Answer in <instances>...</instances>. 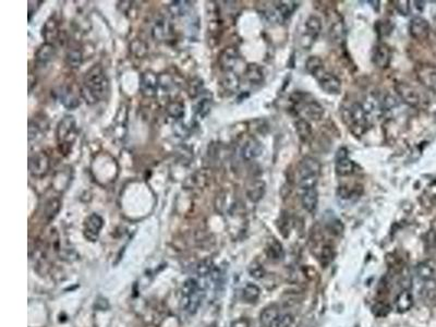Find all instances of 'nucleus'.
Masks as SVG:
<instances>
[{
  "label": "nucleus",
  "mask_w": 436,
  "mask_h": 327,
  "mask_svg": "<svg viewBox=\"0 0 436 327\" xmlns=\"http://www.w3.org/2000/svg\"><path fill=\"white\" fill-rule=\"evenodd\" d=\"M109 91V81L104 69L95 65L85 73L81 95L88 104H96L104 100Z\"/></svg>",
  "instance_id": "nucleus-1"
},
{
  "label": "nucleus",
  "mask_w": 436,
  "mask_h": 327,
  "mask_svg": "<svg viewBox=\"0 0 436 327\" xmlns=\"http://www.w3.org/2000/svg\"><path fill=\"white\" fill-rule=\"evenodd\" d=\"M306 68L309 73L318 82V85L325 93L332 95L340 93L342 82L336 75L327 71L322 59L315 56L310 57L306 63Z\"/></svg>",
  "instance_id": "nucleus-2"
},
{
  "label": "nucleus",
  "mask_w": 436,
  "mask_h": 327,
  "mask_svg": "<svg viewBox=\"0 0 436 327\" xmlns=\"http://www.w3.org/2000/svg\"><path fill=\"white\" fill-rule=\"evenodd\" d=\"M321 172V165L313 157H306L299 165V188L302 190L316 189L317 180Z\"/></svg>",
  "instance_id": "nucleus-3"
},
{
  "label": "nucleus",
  "mask_w": 436,
  "mask_h": 327,
  "mask_svg": "<svg viewBox=\"0 0 436 327\" xmlns=\"http://www.w3.org/2000/svg\"><path fill=\"white\" fill-rule=\"evenodd\" d=\"M345 120L348 123V127L352 133L355 136H362L363 133H366L367 130L369 129L370 117L362 104H352L350 107L347 109Z\"/></svg>",
  "instance_id": "nucleus-4"
},
{
  "label": "nucleus",
  "mask_w": 436,
  "mask_h": 327,
  "mask_svg": "<svg viewBox=\"0 0 436 327\" xmlns=\"http://www.w3.org/2000/svg\"><path fill=\"white\" fill-rule=\"evenodd\" d=\"M297 99H293V103L296 105V108L299 113L308 119L319 120L322 118L324 113V108L321 104L317 103L313 99H308V95L297 93L295 94Z\"/></svg>",
  "instance_id": "nucleus-5"
},
{
  "label": "nucleus",
  "mask_w": 436,
  "mask_h": 327,
  "mask_svg": "<svg viewBox=\"0 0 436 327\" xmlns=\"http://www.w3.org/2000/svg\"><path fill=\"white\" fill-rule=\"evenodd\" d=\"M56 136L59 145L69 146L74 142L77 138V121L73 116H65L59 121Z\"/></svg>",
  "instance_id": "nucleus-6"
},
{
  "label": "nucleus",
  "mask_w": 436,
  "mask_h": 327,
  "mask_svg": "<svg viewBox=\"0 0 436 327\" xmlns=\"http://www.w3.org/2000/svg\"><path fill=\"white\" fill-rule=\"evenodd\" d=\"M50 168V160L46 153H34L29 158V171L33 178H43L45 177Z\"/></svg>",
  "instance_id": "nucleus-7"
},
{
  "label": "nucleus",
  "mask_w": 436,
  "mask_h": 327,
  "mask_svg": "<svg viewBox=\"0 0 436 327\" xmlns=\"http://www.w3.org/2000/svg\"><path fill=\"white\" fill-rule=\"evenodd\" d=\"M322 30V21L316 15H311L308 17L305 24V32H304V42L305 47H310L312 44L315 42V40L318 37L319 33Z\"/></svg>",
  "instance_id": "nucleus-8"
},
{
  "label": "nucleus",
  "mask_w": 436,
  "mask_h": 327,
  "mask_svg": "<svg viewBox=\"0 0 436 327\" xmlns=\"http://www.w3.org/2000/svg\"><path fill=\"white\" fill-rule=\"evenodd\" d=\"M159 83H161V79L159 76L153 72V71H146L141 75L140 80V90L141 93L146 97H153L157 94V90Z\"/></svg>",
  "instance_id": "nucleus-9"
},
{
  "label": "nucleus",
  "mask_w": 436,
  "mask_h": 327,
  "mask_svg": "<svg viewBox=\"0 0 436 327\" xmlns=\"http://www.w3.org/2000/svg\"><path fill=\"white\" fill-rule=\"evenodd\" d=\"M104 220L99 214H92L85 219L84 223V237L92 242L99 239Z\"/></svg>",
  "instance_id": "nucleus-10"
},
{
  "label": "nucleus",
  "mask_w": 436,
  "mask_h": 327,
  "mask_svg": "<svg viewBox=\"0 0 436 327\" xmlns=\"http://www.w3.org/2000/svg\"><path fill=\"white\" fill-rule=\"evenodd\" d=\"M335 168L336 172L339 176H349L353 172L354 164L348 157V153L345 147L338 149L335 160Z\"/></svg>",
  "instance_id": "nucleus-11"
},
{
  "label": "nucleus",
  "mask_w": 436,
  "mask_h": 327,
  "mask_svg": "<svg viewBox=\"0 0 436 327\" xmlns=\"http://www.w3.org/2000/svg\"><path fill=\"white\" fill-rule=\"evenodd\" d=\"M239 52L235 47H226L219 55V67L224 72H230L239 61Z\"/></svg>",
  "instance_id": "nucleus-12"
},
{
  "label": "nucleus",
  "mask_w": 436,
  "mask_h": 327,
  "mask_svg": "<svg viewBox=\"0 0 436 327\" xmlns=\"http://www.w3.org/2000/svg\"><path fill=\"white\" fill-rule=\"evenodd\" d=\"M59 101L68 109H75L80 106L79 94L73 90L72 86L66 85L59 92Z\"/></svg>",
  "instance_id": "nucleus-13"
},
{
  "label": "nucleus",
  "mask_w": 436,
  "mask_h": 327,
  "mask_svg": "<svg viewBox=\"0 0 436 327\" xmlns=\"http://www.w3.org/2000/svg\"><path fill=\"white\" fill-rule=\"evenodd\" d=\"M55 54H56V48L54 44L44 43L36 51V55H35V63H36L37 66H41V67L47 66L52 60V58L55 57Z\"/></svg>",
  "instance_id": "nucleus-14"
},
{
  "label": "nucleus",
  "mask_w": 436,
  "mask_h": 327,
  "mask_svg": "<svg viewBox=\"0 0 436 327\" xmlns=\"http://www.w3.org/2000/svg\"><path fill=\"white\" fill-rule=\"evenodd\" d=\"M372 60L375 66L378 68H387L390 63V50L384 45V44H378L373 49Z\"/></svg>",
  "instance_id": "nucleus-15"
},
{
  "label": "nucleus",
  "mask_w": 436,
  "mask_h": 327,
  "mask_svg": "<svg viewBox=\"0 0 436 327\" xmlns=\"http://www.w3.org/2000/svg\"><path fill=\"white\" fill-rule=\"evenodd\" d=\"M203 297H204V291L202 288H200L197 293H194L190 297L181 298V301H180L181 309L186 312H189L190 314H194L200 307Z\"/></svg>",
  "instance_id": "nucleus-16"
},
{
  "label": "nucleus",
  "mask_w": 436,
  "mask_h": 327,
  "mask_svg": "<svg viewBox=\"0 0 436 327\" xmlns=\"http://www.w3.org/2000/svg\"><path fill=\"white\" fill-rule=\"evenodd\" d=\"M262 152H263V146L259 141L255 139H250L248 140L244 143V145L242 146L241 155L243 160L252 161L259 157L262 154Z\"/></svg>",
  "instance_id": "nucleus-17"
},
{
  "label": "nucleus",
  "mask_w": 436,
  "mask_h": 327,
  "mask_svg": "<svg viewBox=\"0 0 436 327\" xmlns=\"http://www.w3.org/2000/svg\"><path fill=\"white\" fill-rule=\"evenodd\" d=\"M430 25L428 21L422 19V17H414L410 23V33L412 36L416 40H423L429 35Z\"/></svg>",
  "instance_id": "nucleus-18"
},
{
  "label": "nucleus",
  "mask_w": 436,
  "mask_h": 327,
  "mask_svg": "<svg viewBox=\"0 0 436 327\" xmlns=\"http://www.w3.org/2000/svg\"><path fill=\"white\" fill-rule=\"evenodd\" d=\"M152 33L156 41H164L172 34V25L165 17H159L154 23Z\"/></svg>",
  "instance_id": "nucleus-19"
},
{
  "label": "nucleus",
  "mask_w": 436,
  "mask_h": 327,
  "mask_svg": "<svg viewBox=\"0 0 436 327\" xmlns=\"http://www.w3.org/2000/svg\"><path fill=\"white\" fill-rule=\"evenodd\" d=\"M42 35L46 40V43L52 44V42L56 41L59 35V23L55 17L51 16L46 21L45 25L43 26Z\"/></svg>",
  "instance_id": "nucleus-20"
},
{
  "label": "nucleus",
  "mask_w": 436,
  "mask_h": 327,
  "mask_svg": "<svg viewBox=\"0 0 436 327\" xmlns=\"http://www.w3.org/2000/svg\"><path fill=\"white\" fill-rule=\"evenodd\" d=\"M279 317L277 306L270 305L265 307L260 315V323L262 327H273Z\"/></svg>",
  "instance_id": "nucleus-21"
},
{
  "label": "nucleus",
  "mask_w": 436,
  "mask_h": 327,
  "mask_svg": "<svg viewBox=\"0 0 436 327\" xmlns=\"http://www.w3.org/2000/svg\"><path fill=\"white\" fill-rule=\"evenodd\" d=\"M212 103H213L212 95L206 92H203L200 95V100L197 102V104H195V107H194L195 113H197L200 118L206 117L211 111Z\"/></svg>",
  "instance_id": "nucleus-22"
},
{
  "label": "nucleus",
  "mask_w": 436,
  "mask_h": 327,
  "mask_svg": "<svg viewBox=\"0 0 436 327\" xmlns=\"http://www.w3.org/2000/svg\"><path fill=\"white\" fill-rule=\"evenodd\" d=\"M301 202L305 209L309 213H313L317 206V191L316 189L302 190L301 191Z\"/></svg>",
  "instance_id": "nucleus-23"
},
{
  "label": "nucleus",
  "mask_w": 436,
  "mask_h": 327,
  "mask_svg": "<svg viewBox=\"0 0 436 327\" xmlns=\"http://www.w3.org/2000/svg\"><path fill=\"white\" fill-rule=\"evenodd\" d=\"M299 4L296 2H281L278 3V5L276 6L275 12L277 14V16L279 17V21L282 22L296 11V9L298 8Z\"/></svg>",
  "instance_id": "nucleus-24"
},
{
  "label": "nucleus",
  "mask_w": 436,
  "mask_h": 327,
  "mask_svg": "<svg viewBox=\"0 0 436 327\" xmlns=\"http://www.w3.org/2000/svg\"><path fill=\"white\" fill-rule=\"evenodd\" d=\"M395 305L397 311L399 313H404L410 310L413 305V297L412 295L409 293L408 290H404L400 293L396 300H395Z\"/></svg>",
  "instance_id": "nucleus-25"
},
{
  "label": "nucleus",
  "mask_w": 436,
  "mask_h": 327,
  "mask_svg": "<svg viewBox=\"0 0 436 327\" xmlns=\"http://www.w3.org/2000/svg\"><path fill=\"white\" fill-rule=\"evenodd\" d=\"M415 273L418 277H419L423 281H429L432 279H435L436 275V268L431 262H422L418 264L415 267Z\"/></svg>",
  "instance_id": "nucleus-26"
},
{
  "label": "nucleus",
  "mask_w": 436,
  "mask_h": 327,
  "mask_svg": "<svg viewBox=\"0 0 436 327\" xmlns=\"http://www.w3.org/2000/svg\"><path fill=\"white\" fill-rule=\"evenodd\" d=\"M245 78L251 84L257 85L264 82V72L263 69L255 64L249 65L245 69Z\"/></svg>",
  "instance_id": "nucleus-27"
},
{
  "label": "nucleus",
  "mask_w": 436,
  "mask_h": 327,
  "mask_svg": "<svg viewBox=\"0 0 436 327\" xmlns=\"http://www.w3.org/2000/svg\"><path fill=\"white\" fill-rule=\"evenodd\" d=\"M66 63L71 69H78L83 63V55L81 49L78 47L70 48L66 55Z\"/></svg>",
  "instance_id": "nucleus-28"
},
{
  "label": "nucleus",
  "mask_w": 436,
  "mask_h": 327,
  "mask_svg": "<svg viewBox=\"0 0 436 327\" xmlns=\"http://www.w3.org/2000/svg\"><path fill=\"white\" fill-rule=\"evenodd\" d=\"M265 192V183L263 181H253L247 189L248 198L253 202H257L262 199L263 194Z\"/></svg>",
  "instance_id": "nucleus-29"
},
{
  "label": "nucleus",
  "mask_w": 436,
  "mask_h": 327,
  "mask_svg": "<svg viewBox=\"0 0 436 327\" xmlns=\"http://www.w3.org/2000/svg\"><path fill=\"white\" fill-rule=\"evenodd\" d=\"M260 296H261V290L259 286L251 284V282L247 284L242 290V298L248 303L256 302L257 300H259Z\"/></svg>",
  "instance_id": "nucleus-30"
},
{
  "label": "nucleus",
  "mask_w": 436,
  "mask_h": 327,
  "mask_svg": "<svg viewBox=\"0 0 436 327\" xmlns=\"http://www.w3.org/2000/svg\"><path fill=\"white\" fill-rule=\"evenodd\" d=\"M221 84H222V86H224L226 91H228L230 93H235V92H237V90L240 86L239 76L233 71L225 72V75H224V78H222Z\"/></svg>",
  "instance_id": "nucleus-31"
},
{
  "label": "nucleus",
  "mask_w": 436,
  "mask_h": 327,
  "mask_svg": "<svg viewBox=\"0 0 436 327\" xmlns=\"http://www.w3.org/2000/svg\"><path fill=\"white\" fill-rule=\"evenodd\" d=\"M166 111L168 116H170L176 121L181 120V118H183L184 116V105L181 102L172 101L167 104Z\"/></svg>",
  "instance_id": "nucleus-32"
},
{
  "label": "nucleus",
  "mask_w": 436,
  "mask_h": 327,
  "mask_svg": "<svg viewBox=\"0 0 436 327\" xmlns=\"http://www.w3.org/2000/svg\"><path fill=\"white\" fill-rule=\"evenodd\" d=\"M60 208H61V202L59 199L55 198L47 202V204L45 206V218L47 222H51L52 219H55V217L60 211Z\"/></svg>",
  "instance_id": "nucleus-33"
},
{
  "label": "nucleus",
  "mask_w": 436,
  "mask_h": 327,
  "mask_svg": "<svg viewBox=\"0 0 436 327\" xmlns=\"http://www.w3.org/2000/svg\"><path fill=\"white\" fill-rule=\"evenodd\" d=\"M296 130L302 141H308L312 136V128H311L309 121L301 118L296 121Z\"/></svg>",
  "instance_id": "nucleus-34"
},
{
  "label": "nucleus",
  "mask_w": 436,
  "mask_h": 327,
  "mask_svg": "<svg viewBox=\"0 0 436 327\" xmlns=\"http://www.w3.org/2000/svg\"><path fill=\"white\" fill-rule=\"evenodd\" d=\"M398 93L402 95L403 99L405 100V102H407L408 104L410 105H416L418 102H419V97H418V94L407 85L402 84L398 87Z\"/></svg>",
  "instance_id": "nucleus-35"
},
{
  "label": "nucleus",
  "mask_w": 436,
  "mask_h": 327,
  "mask_svg": "<svg viewBox=\"0 0 436 327\" xmlns=\"http://www.w3.org/2000/svg\"><path fill=\"white\" fill-rule=\"evenodd\" d=\"M268 255L273 261H279L283 258V250L279 242L273 240L268 247Z\"/></svg>",
  "instance_id": "nucleus-36"
},
{
  "label": "nucleus",
  "mask_w": 436,
  "mask_h": 327,
  "mask_svg": "<svg viewBox=\"0 0 436 327\" xmlns=\"http://www.w3.org/2000/svg\"><path fill=\"white\" fill-rule=\"evenodd\" d=\"M188 4V2H176L170 5L169 9L175 16H183L190 10V6Z\"/></svg>",
  "instance_id": "nucleus-37"
},
{
  "label": "nucleus",
  "mask_w": 436,
  "mask_h": 327,
  "mask_svg": "<svg viewBox=\"0 0 436 327\" xmlns=\"http://www.w3.org/2000/svg\"><path fill=\"white\" fill-rule=\"evenodd\" d=\"M205 181L204 179V176L201 172H195L192 176H190L188 179H186L184 187L186 189H194V188H201L203 187V183Z\"/></svg>",
  "instance_id": "nucleus-38"
},
{
  "label": "nucleus",
  "mask_w": 436,
  "mask_h": 327,
  "mask_svg": "<svg viewBox=\"0 0 436 327\" xmlns=\"http://www.w3.org/2000/svg\"><path fill=\"white\" fill-rule=\"evenodd\" d=\"M214 271V265L211 260H204L199 263L197 266V274L200 277H207L211 276V274Z\"/></svg>",
  "instance_id": "nucleus-39"
},
{
  "label": "nucleus",
  "mask_w": 436,
  "mask_h": 327,
  "mask_svg": "<svg viewBox=\"0 0 436 327\" xmlns=\"http://www.w3.org/2000/svg\"><path fill=\"white\" fill-rule=\"evenodd\" d=\"M42 131L41 127L37 125L36 122L30 121L29 123V142L32 143V141H37L41 138Z\"/></svg>",
  "instance_id": "nucleus-40"
},
{
  "label": "nucleus",
  "mask_w": 436,
  "mask_h": 327,
  "mask_svg": "<svg viewBox=\"0 0 436 327\" xmlns=\"http://www.w3.org/2000/svg\"><path fill=\"white\" fill-rule=\"evenodd\" d=\"M249 274H250V276L254 279H262L265 276V270L261 264L254 263L249 267Z\"/></svg>",
  "instance_id": "nucleus-41"
},
{
  "label": "nucleus",
  "mask_w": 436,
  "mask_h": 327,
  "mask_svg": "<svg viewBox=\"0 0 436 327\" xmlns=\"http://www.w3.org/2000/svg\"><path fill=\"white\" fill-rule=\"evenodd\" d=\"M293 323H295V317H293V315L290 313H286V314L279 315L275 326L276 327H291Z\"/></svg>",
  "instance_id": "nucleus-42"
},
{
  "label": "nucleus",
  "mask_w": 436,
  "mask_h": 327,
  "mask_svg": "<svg viewBox=\"0 0 436 327\" xmlns=\"http://www.w3.org/2000/svg\"><path fill=\"white\" fill-rule=\"evenodd\" d=\"M174 131L179 138H186L189 136V130L185 127L184 123H182L180 120H177L176 123H174Z\"/></svg>",
  "instance_id": "nucleus-43"
},
{
  "label": "nucleus",
  "mask_w": 436,
  "mask_h": 327,
  "mask_svg": "<svg viewBox=\"0 0 436 327\" xmlns=\"http://www.w3.org/2000/svg\"><path fill=\"white\" fill-rule=\"evenodd\" d=\"M373 311H374V313H375L376 316H385V315H387L389 313L390 307H389V305L387 303L378 302V303H376L374 305V307H373Z\"/></svg>",
  "instance_id": "nucleus-44"
},
{
  "label": "nucleus",
  "mask_w": 436,
  "mask_h": 327,
  "mask_svg": "<svg viewBox=\"0 0 436 327\" xmlns=\"http://www.w3.org/2000/svg\"><path fill=\"white\" fill-rule=\"evenodd\" d=\"M230 327H250V321L244 319V317H241V319H238L231 323Z\"/></svg>",
  "instance_id": "nucleus-45"
},
{
  "label": "nucleus",
  "mask_w": 436,
  "mask_h": 327,
  "mask_svg": "<svg viewBox=\"0 0 436 327\" xmlns=\"http://www.w3.org/2000/svg\"><path fill=\"white\" fill-rule=\"evenodd\" d=\"M211 327H212V326H211Z\"/></svg>",
  "instance_id": "nucleus-46"
}]
</instances>
